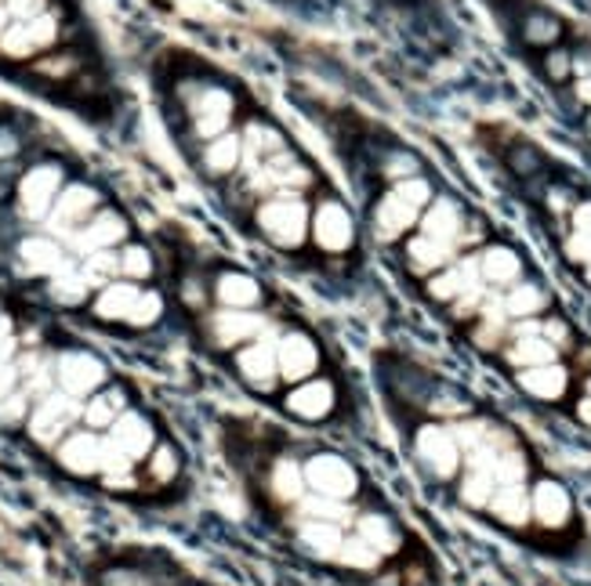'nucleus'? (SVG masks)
<instances>
[{"instance_id": "6ab92c4d", "label": "nucleus", "mask_w": 591, "mask_h": 586, "mask_svg": "<svg viewBox=\"0 0 591 586\" xmlns=\"http://www.w3.org/2000/svg\"><path fill=\"white\" fill-rule=\"evenodd\" d=\"M519 387L537 402H558L569 387V369L558 362L548 366H533V369H519Z\"/></svg>"}, {"instance_id": "7c9ffc66", "label": "nucleus", "mask_w": 591, "mask_h": 586, "mask_svg": "<svg viewBox=\"0 0 591 586\" xmlns=\"http://www.w3.org/2000/svg\"><path fill=\"white\" fill-rule=\"evenodd\" d=\"M563 254H566L569 265H577V268L588 265V260H591V232H588V228H569V235L563 243Z\"/></svg>"}, {"instance_id": "f257e3e1", "label": "nucleus", "mask_w": 591, "mask_h": 586, "mask_svg": "<svg viewBox=\"0 0 591 586\" xmlns=\"http://www.w3.org/2000/svg\"><path fill=\"white\" fill-rule=\"evenodd\" d=\"M0 250L55 308L102 330L149 333L167 315L160 260L131 214L12 116H0Z\"/></svg>"}, {"instance_id": "f8f14e48", "label": "nucleus", "mask_w": 591, "mask_h": 586, "mask_svg": "<svg viewBox=\"0 0 591 586\" xmlns=\"http://www.w3.org/2000/svg\"><path fill=\"white\" fill-rule=\"evenodd\" d=\"M468 221H471V217L465 214V206L454 203L450 195L436 192L432 203H428L422 211V217H417L414 232L432 235V239H439V243H450V246H465Z\"/></svg>"}, {"instance_id": "2f4dec72", "label": "nucleus", "mask_w": 591, "mask_h": 586, "mask_svg": "<svg viewBox=\"0 0 591 586\" xmlns=\"http://www.w3.org/2000/svg\"><path fill=\"white\" fill-rule=\"evenodd\" d=\"M541 333L558 347V352H563V347L569 344V326H566L563 319H548V322H541Z\"/></svg>"}, {"instance_id": "c9c22d12", "label": "nucleus", "mask_w": 591, "mask_h": 586, "mask_svg": "<svg viewBox=\"0 0 591 586\" xmlns=\"http://www.w3.org/2000/svg\"><path fill=\"white\" fill-rule=\"evenodd\" d=\"M584 391H588V395H591V377L584 380Z\"/></svg>"}, {"instance_id": "a211bd4d", "label": "nucleus", "mask_w": 591, "mask_h": 586, "mask_svg": "<svg viewBox=\"0 0 591 586\" xmlns=\"http://www.w3.org/2000/svg\"><path fill=\"white\" fill-rule=\"evenodd\" d=\"M504 362H508L512 369L548 366V362H558V347L548 341L541 330H537V333H515L512 344L504 347Z\"/></svg>"}, {"instance_id": "c85d7f7f", "label": "nucleus", "mask_w": 591, "mask_h": 586, "mask_svg": "<svg viewBox=\"0 0 591 586\" xmlns=\"http://www.w3.org/2000/svg\"><path fill=\"white\" fill-rule=\"evenodd\" d=\"M338 564H345L352 572H374L381 564V553L374 550L367 539L345 536V543H341V550H338Z\"/></svg>"}, {"instance_id": "dca6fc26", "label": "nucleus", "mask_w": 591, "mask_h": 586, "mask_svg": "<svg viewBox=\"0 0 591 586\" xmlns=\"http://www.w3.org/2000/svg\"><path fill=\"white\" fill-rule=\"evenodd\" d=\"M530 507H533V521L541 528H566L569 518H574V499L558 482L544 477V482L533 485L530 493Z\"/></svg>"}, {"instance_id": "2eb2a0df", "label": "nucleus", "mask_w": 591, "mask_h": 586, "mask_svg": "<svg viewBox=\"0 0 591 586\" xmlns=\"http://www.w3.org/2000/svg\"><path fill=\"white\" fill-rule=\"evenodd\" d=\"M403 257H406V268L414 271V276H436V271H443L454 265L457 250L461 246H450V243H439L432 235H422V232H411L403 239Z\"/></svg>"}, {"instance_id": "423d86ee", "label": "nucleus", "mask_w": 591, "mask_h": 586, "mask_svg": "<svg viewBox=\"0 0 591 586\" xmlns=\"http://www.w3.org/2000/svg\"><path fill=\"white\" fill-rule=\"evenodd\" d=\"M276 336H279V330H276V326H268L257 341L236 347V352L229 355L232 358V373L240 377L251 391H257V395H273L276 384H279Z\"/></svg>"}, {"instance_id": "1a4fd4ad", "label": "nucleus", "mask_w": 591, "mask_h": 586, "mask_svg": "<svg viewBox=\"0 0 591 586\" xmlns=\"http://www.w3.org/2000/svg\"><path fill=\"white\" fill-rule=\"evenodd\" d=\"M414 456L428 474L439 477V482H447V477H454L461 471L457 434L450 428H439V423H428V428L414 434Z\"/></svg>"}, {"instance_id": "a878e982", "label": "nucleus", "mask_w": 591, "mask_h": 586, "mask_svg": "<svg viewBox=\"0 0 591 586\" xmlns=\"http://www.w3.org/2000/svg\"><path fill=\"white\" fill-rule=\"evenodd\" d=\"M298 514H302V518H313V521H335V525H349V521L356 518V510L349 507V499L305 493L302 499H298Z\"/></svg>"}, {"instance_id": "f03ea898", "label": "nucleus", "mask_w": 591, "mask_h": 586, "mask_svg": "<svg viewBox=\"0 0 591 586\" xmlns=\"http://www.w3.org/2000/svg\"><path fill=\"white\" fill-rule=\"evenodd\" d=\"M0 73L77 113H110V76L73 0H0Z\"/></svg>"}, {"instance_id": "0eeeda50", "label": "nucleus", "mask_w": 591, "mask_h": 586, "mask_svg": "<svg viewBox=\"0 0 591 586\" xmlns=\"http://www.w3.org/2000/svg\"><path fill=\"white\" fill-rule=\"evenodd\" d=\"M305 467V485L309 493L335 496V499H352L360 493V474L345 456L338 453H316L302 463Z\"/></svg>"}, {"instance_id": "ddd939ff", "label": "nucleus", "mask_w": 591, "mask_h": 586, "mask_svg": "<svg viewBox=\"0 0 591 586\" xmlns=\"http://www.w3.org/2000/svg\"><path fill=\"white\" fill-rule=\"evenodd\" d=\"M276 366L284 384H302L319 369V347L309 333L287 330L276 336Z\"/></svg>"}, {"instance_id": "9d476101", "label": "nucleus", "mask_w": 591, "mask_h": 586, "mask_svg": "<svg viewBox=\"0 0 591 586\" xmlns=\"http://www.w3.org/2000/svg\"><path fill=\"white\" fill-rule=\"evenodd\" d=\"M102 449H105L102 434L80 428L59 445L51 460H55L59 471H66L70 477H80V482H99V477H102Z\"/></svg>"}, {"instance_id": "b1692460", "label": "nucleus", "mask_w": 591, "mask_h": 586, "mask_svg": "<svg viewBox=\"0 0 591 586\" xmlns=\"http://www.w3.org/2000/svg\"><path fill=\"white\" fill-rule=\"evenodd\" d=\"M178 474H181V453H178L175 442L164 438L156 445V453L149 456V463H146V485L149 488H167V485L178 482Z\"/></svg>"}, {"instance_id": "393cba45", "label": "nucleus", "mask_w": 591, "mask_h": 586, "mask_svg": "<svg viewBox=\"0 0 591 586\" xmlns=\"http://www.w3.org/2000/svg\"><path fill=\"white\" fill-rule=\"evenodd\" d=\"M501 301L508 319H533L548 308V293L537 282H515L508 293H501Z\"/></svg>"}, {"instance_id": "473e14b6", "label": "nucleus", "mask_w": 591, "mask_h": 586, "mask_svg": "<svg viewBox=\"0 0 591 586\" xmlns=\"http://www.w3.org/2000/svg\"><path fill=\"white\" fill-rule=\"evenodd\" d=\"M574 417L584 423V428H591V395H584L577 402V409H574Z\"/></svg>"}, {"instance_id": "20e7f679", "label": "nucleus", "mask_w": 591, "mask_h": 586, "mask_svg": "<svg viewBox=\"0 0 591 586\" xmlns=\"http://www.w3.org/2000/svg\"><path fill=\"white\" fill-rule=\"evenodd\" d=\"M55 377L70 395H77L84 402L116 380L102 355H95L91 347H70V344L55 347Z\"/></svg>"}, {"instance_id": "bb28decb", "label": "nucleus", "mask_w": 591, "mask_h": 586, "mask_svg": "<svg viewBox=\"0 0 591 586\" xmlns=\"http://www.w3.org/2000/svg\"><path fill=\"white\" fill-rule=\"evenodd\" d=\"M493 493H498V477H493V471H468L461 474V482H457V499L465 507L471 510H487L490 507V499Z\"/></svg>"}, {"instance_id": "f3484780", "label": "nucleus", "mask_w": 591, "mask_h": 586, "mask_svg": "<svg viewBox=\"0 0 591 586\" xmlns=\"http://www.w3.org/2000/svg\"><path fill=\"white\" fill-rule=\"evenodd\" d=\"M479 276L487 286H498V290H512L515 282L523 279V257L515 254L512 246L504 243H490L479 250Z\"/></svg>"}, {"instance_id": "39448f33", "label": "nucleus", "mask_w": 591, "mask_h": 586, "mask_svg": "<svg viewBox=\"0 0 591 586\" xmlns=\"http://www.w3.org/2000/svg\"><path fill=\"white\" fill-rule=\"evenodd\" d=\"M356 217L345 206L341 195H327L324 203L316 206L313 214V235H309V246H316L319 254L327 257H341L356 250Z\"/></svg>"}, {"instance_id": "4468645a", "label": "nucleus", "mask_w": 591, "mask_h": 586, "mask_svg": "<svg viewBox=\"0 0 591 586\" xmlns=\"http://www.w3.org/2000/svg\"><path fill=\"white\" fill-rule=\"evenodd\" d=\"M335 402H338V391L330 380H302V384L287 391L284 409L305 423H319L335 412Z\"/></svg>"}, {"instance_id": "cd10ccee", "label": "nucleus", "mask_w": 591, "mask_h": 586, "mask_svg": "<svg viewBox=\"0 0 591 586\" xmlns=\"http://www.w3.org/2000/svg\"><path fill=\"white\" fill-rule=\"evenodd\" d=\"M563 37V22L555 15H548V11H530V15L523 18V40L533 43V48H552Z\"/></svg>"}, {"instance_id": "412c9836", "label": "nucleus", "mask_w": 591, "mask_h": 586, "mask_svg": "<svg viewBox=\"0 0 591 586\" xmlns=\"http://www.w3.org/2000/svg\"><path fill=\"white\" fill-rule=\"evenodd\" d=\"M309 493L305 485V467L294 460H276L273 471H268V496L276 499L279 507H298V499Z\"/></svg>"}, {"instance_id": "5701e85b", "label": "nucleus", "mask_w": 591, "mask_h": 586, "mask_svg": "<svg viewBox=\"0 0 591 586\" xmlns=\"http://www.w3.org/2000/svg\"><path fill=\"white\" fill-rule=\"evenodd\" d=\"M356 536H360V539H367L370 547L381 553V558H389V553H395V550H400V543H403L400 525H395L392 518H385V514H363V518L356 521Z\"/></svg>"}, {"instance_id": "72a5a7b5", "label": "nucleus", "mask_w": 591, "mask_h": 586, "mask_svg": "<svg viewBox=\"0 0 591 586\" xmlns=\"http://www.w3.org/2000/svg\"><path fill=\"white\" fill-rule=\"evenodd\" d=\"M584 282H588V286H591V260H588V265H584Z\"/></svg>"}, {"instance_id": "7ed1b4c3", "label": "nucleus", "mask_w": 591, "mask_h": 586, "mask_svg": "<svg viewBox=\"0 0 591 586\" xmlns=\"http://www.w3.org/2000/svg\"><path fill=\"white\" fill-rule=\"evenodd\" d=\"M84 406H88V402L70 395L62 384L55 391H48V395L37 398L34 409H29V420L23 428L26 442L40 453L55 456L59 445L66 442L73 431L84 428Z\"/></svg>"}, {"instance_id": "aec40b11", "label": "nucleus", "mask_w": 591, "mask_h": 586, "mask_svg": "<svg viewBox=\"0 0 591 586\" xmlns=\"http://www.w3.org/2000/svg\"><path fill=\"white\" fill-rule=\"evenodd\" d=\"M341 543H345V536H341V525H335V521H313V518L298 521V547L313 553V558L338 561Z\"/></svg>"}, {"instance_id": "f704fd0d", "label": "nucleus", "mask_w": 591, "mask_h": 586, "mask_svg": "<svg viewBox=\"0 0 591 586\" xmlns=\"http://www.w3.org/2000/svg\"><path fill=\"white\" fill-rule=\"evenodd\" d=\"M584 127H588V138H591V113H588V119H584Z\"/></svg>"}, {"instance_id": "c756f323", "label": "nucleus", "mask_w": 591, "mask_h": 586, "mask_svg": "<svg viewBox=\"0 0 591 586\" xmlns=\"http://www.w3.org/2000/svg\"><path fill=\"white\" fill-rule=\"evenodd\" d=\"M493 477H498V485H523L526 482V456L519 445H508L498 463H493Z\"/></svg>"}, {"instance_id": "4be33fe9", "label": "nucleus", "mask_w": 591, "mask_h": 586, "mask_svg": "<svg viewBox=\"0 0 591 586\" xmlns=\"http://www.w3.org/2000/svg\"><path fill=\"white\" fill-rule=\"evenodd\" d=\"M490 514L508 528H523L526 521L533 518V507H530V493L526 485H498V493L490 499Z\"/></svg>"}, {"instance_id": "6e6552de", "label": "nucleus", "mask_w": 591, "mask_h": 586, "mask_svg": "<svg viewBox=\"0 0 591 586\" xmlns=\"http://www.w3.org/2000/svg\"><path fill=\"white\" fill-rule=\"evenodd\" d=\"M370 232L381 239V243H403L406 235L414 232L417 217H422V206L406 203L400 192H392L389 184L370 200Z\"/></svg>"}, {"instance_id": "9b49d317", "label": "nucleus", "mask_w": 591, "mask_h": 586, "mask_svg": "<svg viewBox=\"0 0 591 586\" xmlns=\"http://www.w3.org/2000/svg\"><path fill=\"white\" fill-rule=\"evenodd\" d=\"M110 442H116L121 449L131 456V460L142 467V474H146V463H149V456L156 453V445L164 442L160 438V431H156V420L149 417L146 409H127L121 420H116V428L110 431ZM149 488V485H146Z\"/></svg>"}]
</instances>
